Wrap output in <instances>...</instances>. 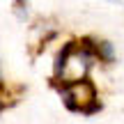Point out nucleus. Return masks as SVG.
Masks as SVG:
<instances>
[{
    "mask_svg": "<svg viewBox=\"0 0 124 124\" xmlns=\"http://www.w3.org/2000/svg\"><path fill=\"white\" fill-rule=\"evenodd\" d=\"M9 2H12V7H14V5H30V0H9Z\"/></svg>",
    "mask_w": 124,
    "mask_h": 124,
    "instance_id": "20e7f679",
    "label": "nucleus"
},
{
    "mask_svg": "<svg viewBox=\"0 0 124 124\" xmlns=\"http://www.w3.org/2000/svg\"><path fill=\"white\" fill-rule=\"evenodd\" d=\"M51 87L58 94L62 108H64L67 113L92 117V115H97V113L103 110L101 92H99V85L94 83V78L74 80V83H55V85H51Z\"/></svg>",
    "mask_w": 124,
    "mask_h": 124,
    "instance_id": "f03ea898",
    "label": "nucleus"
},
{
    "mask_svg": "<svg viewBox=\"0 0 124 124\" xmlns=\"http://www.w3.org/2000/svg\"><path fill=\"white\" fill-rule=\"evenodd\" d=\"M85 41V46L90 48L97 67L101 69H110L120 62V51H117L115 41L108 39V37H101V35H80Z\"/></svg>",
    "mask_w": 124,
    "mask_h": 124,
    "instance_id": "7ed1b4c3",
    "label": "nucleus"
},
{
    "mask_svg": "<svg viewBox=\"0 0 124 124\" xmlns=\"http://www.w3.org/2000/svg\"><path fill=\"white\" fill-rule=\"evenodd\" d=\"M94 69H97V62H94L90 48L85 46L83 37H67L64 41L58 44L53 53L48 85L92 78Z\"/></svg>",
    "mask_w": 124,
    "mask_h": 124,
    "instance_id": "f257e3e1",
    "label": "nucleus"
},
{
    "mask_svg": "<svg viewBox=\"0 0 124 124\" xmlns=\"http://www.w3.org/2000/svg\"><path fill=\"white\" fill-rule=\"evenodd\" d=\"M101 2H108V5H120V7H122V5H124V0H101Z\"/></svg>",
    "mask_w": 124,
    "mask_h": 124,
    "instance_id": "39448f33",
    "label": "nucleus"
}]
</instances>
